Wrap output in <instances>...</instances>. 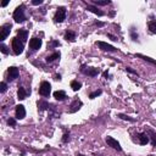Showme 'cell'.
<instances>
[{
  "instance_id": "277c9868",
  "label": "cell",
  "mask_w": 156,
  "mask_h": 156,
  "mask_svg": "<svg viewBox=\"0 0 156 156\" xmlns=\"http://www.w3.org/2000/svg\"><path fill=\"white\" fill-rule=\"evenodd\" d=\"M50 91H51V85H50V83L46 82V81H43V82L40 83V87H39V94H40L42 97L46 98V97L50 95Z\"/></svg>"
},
{
  "instance_id": "f1b7e54d",
  "label": "cell",
  "mask_w": 156,
  "mask_h": 156,
  "mask_svg": "<svg viewBox=\"0 0 156 156\" xmlns=\"http://www.w3.org/2000/svg\"><path fill=\"white\" fill-rule=\"evenodd\" d=\"M68 140H70V133H65V134H64V138H62V142L67 143Z\"/></svg>"
},
{
  "instance_id": "f546056e",
  "label": "cell",
  "mask_w": 156,
  "mask_h": 156,
  "mask_svg": "<svg viewBox=\"0 0 156 156\" xmlns=\"http://www.w3.org/2000/svg\"><path fill=\"white\" fill-rule=\"evenodd\" d=\"M8 123H9V126H12V127L16 126V121H15L14 118H9V119H8Z\"/></svg>"
},
{
  "instance_id": "d590c367",
  "label": "cell",
  "mask_w": 156,
  "mask_h": 156,
  "mask_svg": "<svg viewBox=\"0 0 156 156\" xmlns=\"http://www.w3.org/2000/svg\"><path fill=\"white\" fill-rule=\"evenodd\" d=\"M2 5H3V6H6V5H8V2H4Z\"/></svg>"
},
{
  "instance_id": "4316f807",
  "label": "cell",
  "mask_w": 156,
  "mask_h": 156,
  "mask_svg": "<svg viewBox=\"0 0 156 156\" xmlns=\"http://www.w3.org/2000/svg\"><path fill=\"white\" fill-rule=\"evenodd\" d=\"M139 57H143L145 61H149V62H151V64H154V65H156V61L155 60H152V59H150V57H148V56H144V55H138Z\"/></svg>"
},
{
  "instance_id": "8d00e7d4",
  "label": "cell",
  "mask_w": 156,
  "mask_h": 156,
  "mask_svg": "<svg viewBox=\"0 0 156 156\" xmlns=\"http://www.w3.org/2000/svg\"><path fill=\"white\" fill-rule=\"evenodd\" d=\"M97 24L98 26H104V23H101V22H97Z\"/></svg>"
},
{
  "instance_id": "484cf974",
  "label": "cell",
  "mask_w": 156,
  "mask_h": 156,
  "mask_svg": "<svg viewBox=\"0 0 156 156\" xmlns=\"http://www.w3.org/2000/svg\"><path fill=\"white\" fill-rule=\"evenodd\" d=\"M0 50H2V53H3V54H5V55H8V54H9V49H8V46H6V45H4V44L0 45Z\"/></svg>"
},
{
  "instance_id": "e0dca14e",
  "label": "cell",
  "mask_w": 156,
  "mask_h": 156,
  "mask_svg": "<svg viewBox=\"0 0 156 156\" xmlns=\"http://www.w3.org/2000/svg\"><path fill=\"white\" fill-rule=\"evenodd\" d=\"M57 59H60V53H54V54H51V55H49V56H46V59H45V61L48 62V64H51V62H54L55 60H57Z\"/></svg>"
},
{
  "instance_id": "cb8c5ba5",
  "label": "cell",
  "mask_w": 156,
  "mask_h": 156,
  "mask_svg": "<svg viewBox=\"0 0 156 156\" xmlns=\"http://www.w3.org/2000/svg\"><path fill=\"white\" fill-rule=\"evenodd\" d=\"M118 117H119V118H122V119H126V121H129V122H134V121H135L134 118H131L129 116H126V115H123V113H119V115H118Z\"/></svg>"
},
{
  "instance_id": "6da1fadb",
  "label": "cell",
  "mask_w": 156,
  "mask_h": 156,
  "mask_svg": "<svg viewBox=\"0 0 156 156\" xmlns=\"http://www.w3.org/2000/svg\"><path fill=\"white\" fill-rule=\"evenodd\" d=\"M15 22L17 23H22L26 21V15H24V5H20L16 8V10L14 11V15H12Z\"/></svg>"
},
{
  "instance_id": "d4e9b609",
  "label": "cell",
  "mask_w": 156,
  "mask_h": 156,
  "mask_svg": "<svg viewBox=\"0 0 156 156\" xmlns=\"http://www.w3.org/2000/svg\"><path fill=\"white\" fill-rule=\"evenodd\" d=\"M101 93H103L101 90H95V91H93V93H91V94L89 95V98H90V99H94V98L99 97V95L101 94Z\"/></svg>"
},
{
  "instance_id": "7c38bea8",
  "label": "cell",
  "mask_w": 156,
  "mask_h": 156,
  "mask_svg": "<svg viewBox=\"0 0 156 156\" xmlns=\"http://www.w3.org/2000/svg\"><path fill=\"white\" fill-rule=\"evenodd\" d=\"M83 104H82V101L77 98V99H75L73 101H72V104H71V109H70V112H76V111H78L79 109H81V106H82Z\"/></svg>"
},
{
  "instance_id": "ba28073f",
  "label": "cell",
  "mask_w": 156,
  "mask_h": 156,
  "mask_svg": "<svg viewBox=\"0 0 156 156\" xmlns=\"http://www.w3.org/2000/svg\"><path fill=\"white\" fill-rule=\"evenodd\" d=\"M106 143H107L109 146H111V148H113V149H116V150H118V151L122 150L119 143H118L115 138H112V137H106Z\"/></svg>"
},
{
  "instance_id": "ac0fdd59",
  "label": "cell",
  "mask_w": 156,
  "mask_h": 156,
  "mask_svg": "<svg viewBox=\"0 0 156 156\" xmlns=\"http://www.w3.org/2000/svg\"><path fill=\"white\" fill-rule=\"evenodd\" d=\"M65 39L67 42H75L76 40V33L72 32V30H67V32L65 33Z\"/></svg>"
},
{
  "instance_id": "d6986e66",
  "label": "cell",
  "mask_w": 156,
  "mask_h": 156,
  "mask_svg": "<svg viewBox=\"0 0 156 156\" xmlns=\"http://www.w3.org/2000/svg\"><path fill=\"white\" fill-rule=\"evenodd\" d=\"M87 10L91 11L93 14H95V15H98V16H104V12H103V11H100L98 8L93 6V5H88V6H87Z\"/></svg>"
},
{
  "instance_id": "603a6c76",
  "label": "cell",
  "mask_w": 156,
  "mask_h": 156,
  "mask_svg": "<svg viewBox=\"0 0 156 156\" xmlns=\"http://www.w3.org/2000/svg\"><path fill=\"white\" fill-rule=\"evenodd\" d=\"M94 3L95 5H100V6H105V5H107V4H110L111 2H109V0H105V2H99V0H94Z\"/></svg>"
},
{
  "instance_id": "9a60e30c",
  "label": "cell",
  "mask_w": 156,
  "mask_h": 156,
  "mask_svg": "<svg viewBox=\"0 0 156 156\" xmlns=\"http://www.w3.org/2000/svg\"><path fill=\"white\" fill-rule=\"evenodd\" d=\"M17 38H18L20 40H22L23 43H26V40H27V38H28V30H26V29H20L18 32H17Z\"/></svg>"
},
{
  "instance_id": "836d02e7",
  "label": "cell",
  "mask_w": 156,
  "mask_h": 156,
  "mask_svg": "<svg viewBox=\"0 0 156 156\" xmlns=\"http://www.w3.org/2000/svg\"><path fill=\"white\" fill-rule=\"evenodd\" d=\"M60 44H59V42H53L51 44H50V46H59Z\"/></svg>"
},
{
  "instance_id": "5b68a950",
  "label": "cell",
  "mask_w": 156,
  "mask_h": 156,
  "mask_svg": "<svg viewBox=\"0 0 156 156\" xmlns=\"http://www.w3.org/2000/svg\"><path fill=\"white\" fill-rule=\"evenodd\" d=\"M11 28H12V26L10 23H6V24L2 26V28H0V40L4 42L8 38V36L11 32Z\"/></svg>"
},
{
  "instance_id": "e575fe53",
  "label": "cell",
  "mask_w": 156,
  "mask_h": 156,
  "mask_svg": "<svg viewBox=\"0 0 156 156\" xmlns=\"http://www.w3.org/2000/svg\"><path fill=\"white\" fill-rule=\"evenodd\" d=\"M107 37H109V38H111L112 40H117V38H116V37H113V36H111V34H107Z\"/></svg>"
},
{
  "instance_id": "4fadbf2b",
  "label": "cell",
  "mask_w": 156,
  "mask_h": 156,
  "mask_svg": "<svg viewBox=\"0 0 156 156\" xmlns=\"http://www.w3.org/2000/svg\"><path fill=\"white\" fill-rule=\"evenodd\" d=\"M138 139H139V144H142V145H145V144H148L150 142V138H149L148 133H139Z\"/></svg>"
},
{
  "instance_id": "74e56055",
  "label": "cell",
  "mask_w": 156,
  "mask_h": 156,
  "mask_svg": "<svg viewBox=\"0 0 156 156\" xmlns=\"http://www.w3.org/2000/svg\"><path fill=\"white\" fill-rule=\"evenodd\" d=\"M107 76H109V73H107V72H104V77H105V78H106V77H107Z\"/></svg>"
},
{
  "instance_id": "2e32d148",
  "label": "cell",
  "mask_w": 156,
  "mask_h": 156,
  "mask_svg": "<svg viewBox=\"0 0 156 156\" xmlns=\"http://www.w3.org/2000/svg\"><path fill=\"white\" fill-rule=\"evenodd\" d=\"M54 98L59 101H62V100L66 99V93L64 90H57V91L54 93Z\"/></svg>"
},
{
  "instance_id": "83f0119b",
  "label": "cell",
  "mask_w": 156,
  "mask_h": 156,
  "mask_svg": "<svg viewBox=\"0 0 156 156\" xmlns=\"http://www.w3.org/2000/svg\"><path fill=\"white\" fill-rule=\"evenodd\" d=\"M149 133L152 135V137H151V138H152V145H156V134H155V132L150 129V131H149Z\"/></svg>"
},
{
  "instance_id": "7402d4cb",
  "label": "cell",
  "mask_w": 156,
  "mask_h": 156,
  "mask_svg": "<svg viewBox=\"0 0 156 156\" xmlns=\"http://www.w3.org/2000/svg\"><path fill=\"white\" fill-rule=\"evenodd\" d=\"M38 107H39V111H43V110H45V109L51 107V105H50L49 103H46V101H39V103H38Z\"/></svg>"
},
{
  "instance_id": "4dcf8cb0",
  "label": "cell",
  "mask_w": 156,
  "mask_h": 156,
  "mask_svg": "<svg viewBox=\"0 0 156 156\" xmlns=\"http://www.w3.org/2000/svg\"><path fill=\"white\" fill-rule=\"evenodd\" d=\"M6 88H8L6 83L3 82V83H2V89H0V91H2V93H5V91H6Z\"/></svg>"
},
{
  "instance_id": "52a82bcc",
  "label": "cell",
  "mask_w": 156,
  "mask_h": 156,
  "mask_svg": "<svg viewBox=\"0 0 156 156\" xmlns=\"http://www.w3.org/2000/svg\"><path fill=\"white\" fill-rule=\"evenodd\" d=\"M18 76H20V71H18L17 67L11 66V67L8 68V79L9 81H14V79L18 78Z\"/></svg>"
},
{
  "instance_id": "8fae6325",
  "label": "cell",
  "mask_w": 156,
  "mask_h": 156,
  "mask_svg": "<svg viewBox=\"0 0 156 156\" xmlns=\"http://www.w3.org/2000/svg\"><path fill=\"white\" fill-rule=\"evenodd\" d=\"M97 45H98L101 50H104V51H116V50H117L115 46H112V45H110V44H107V43H104V42H98Z\"/></svg>"
},
{
  "instance_id": "3957f363",
  "label": "cell",
  "mask_w": 156,
  "mask_h": 156,
  "mask_svg": "<svg viewBox=\"0 0 156 156\" xmlns=\"http://www.w3.org/2000/svg\"><path fill=\"white\" fill-rule=\"evenodd\" d=\"M12 49H14V53L16 54V55H20V54H22L23 53V49H24V43L22 42V40H20L17 37H15L14 39H12Z\"/></svg>"
},
{
  "instance_id": "9c48e42d",
  "label": "cell",
  "mask_w": 156,
  "mask_h": 156,
  "mask_svg": "<svg viewBox=\"0 0 156 156\" xmlns=\"http://www.w3.org/2000/svg\"><path fill=\"white\" fill-rule=\"evenodd\" d=\"M15 115H16V118L17 119H22L26 117V109L23 105H17L16 106V110H15Z\"/></svg>"
},
{
  "instance_id": "5bb4252c",
  "label": "cell",
  "mask_w": 156,
  "mask_h": 156,
  "mask_svg": "<svg viewBox=\"0 0 156 156\" xmlns=\"http://www.w3.org/2000/svg\"><path fill=\"white\" fill-rule=\"evenodd\" d=\"M28 93H30V91H27L23 87H18V90H17V97H18V99H20V100H24V99L27 98V95H28Z\"/></svg>"
},
{
  "instance_id": "ffe728a7",
  "label": "cell",
  "mask_w": 156,
  "mask_h": 156,
  "mask_svg": "<svg viewBox=\"0 0 156 156\" xmlns=\"http://www.w3.org/2000/svg\"><path fill=\"white\" fill-rule=\"evenodd\" d=\"M148 28L150 29V32H151V33H156V20L149 21V23H148Z\"/></svg>"
},
{
  "instance_id": "44dd1931",
  "label": "cell",
  "mask_w": 156,
  "mask_h": 156,
  "mask_svg": "<svg viewBox=\"0 0 156 156\" xmlns=\"http://www.w3.org/2000/svg\"><path fill=\"white\" fill-rule=\"evenodd\" d=\"M71 88H72L75 91H78V90L82 88V83L78 82V81H72V82H71Z\"/></svg>"
},
{
  "instance_id": "1f68e13d",
  "label": "cell",
  "mask_w": 156,
  "mask_h": 156,
  "mask_svg": "<svg viewBox=\"0 0 156 156\" xmlns=\"http://www.w3.org/2000/svg\"><path fill=\"white\" fill-rule=\"evenodd\" d=\"M32 4L33 5H40V4H43V0H33Z\"/></svg>"
},
{
  "instance_id": "7a4b0ae2",
  "label": "cell",
  "mask_w": 156,
  "mask_h": 156,
  "mask_svg": "<svg viewBox=\"0 0 156 156\" xmlns=\"http://www.w3.org/2000/svg\"><path fill=\"white\" fill-rule=\"evenodd\" d=\"M66 20V8L64 6H60L57 8L56 12H55V16H54V21L56 23H61Z\"/></svg>"
},
{
  "instance_id": "d6a6232c",
  "label": "cell",
  "mask_w": 156,
  "mask_h": 156,
  "mask_svg": "<svg viewBox=\"0 0 156 156\" xmlns=\"http://www.w3.org/2000/svg\"><path fill=\"white\" fill-rule=\"evenodd\" d=\"M126 71H127V72H131V73H134V75H138V73H137L134 70H132L131 67H126Z\"/></svg>"
},
{
  "instance_id": "8992f818",
  "label": "cell",
  "mask_w": 156,
  "mask_h": 156,
  "mask_svg": "<svg viewBox=\"0 0 156 156\" xmlns=\"http://www.w3.org/2000/svg\"><path fill=\"white\" fill-rule=\"evenodd\" d=\"M81 72H83L84 75L90 76V77H95V76H98V75L100 73V70H99V68H93V67H85V66H82Z\"/></svg>"
},
{
  "instance_id": "30bf717a",
  "label": "cell",
  "mask_w": 156,
  "mask_h": 156,
  "mask_svg": "<svg viewBox=\"0 0 156 156\" xmlns=\"http://www.w3.org/2000/svg\"><path fill=\"white\" fill-rule=\"evenodd\" d=\"M42 46V39L39 38H32L29 40V48L32 50H38Z\"/></svg>"
}]
</instances>
